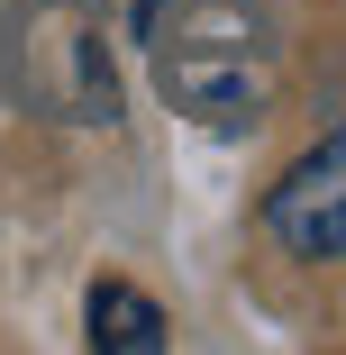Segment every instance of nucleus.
Returning <instances> with one entry per match:
<instances>
[{
    "instance_id": "20e7f679",
    "label": "nucleus",
    "mask_w": 346,
    "mask_h": 355,
    "mask_svg": "<svg viewBox=\"0 0 346 355\" xmlns=\"http://www.w3.org/2000/svg\"><path fill=\"white\" fill-rule=\"evenodd\" d=\"M92 346L101 355H164V310L137 282H92Z\"/></svg>"
},
{
    "instance_id": "f257e3e1",
    "label": "nucleus",
    "mask_w": 346,
    "mask_h": 355,
    "mask_svg": "<svg viewBox=\"0 0 346 355\" xmlns=\"http://www.w3.org/2000/svg\"><path fill=\"white\" fill-rule=\"evenodd\" d=\"M137 28H146V46H155L164 101L191 128L246 137L273 110V46H264L255 10H237V0H146Z\"/></svg>"
},
{
    "instance_id": "f03ea898",
    "label": "nucleus",
    "mask_w": 346,
    "mask_h": 355,
    "mask_svg": "<svg viewBox=\"0 0 346 355\" xmlns=\"http://www.w3.org/2000/svg\"><path fill=\"white\" fill-rule=\"evenodd\" d=\"M19 83L37 92V110L73 119V128H110L119 119V73H110V46L83 10H46L19 37Z\"/></svg>"
},
{
    "instance_id": "7ed1b4c3",
    "label": "nucleus",
    "mask_w": 346,
    "mask_h": 355,
    "mask_svg": "<svg viewBox=\"0 0 346 355\" xmlns=\"http://www.w3.org/2000/svg\"><path fill=\"white\" fill-rule=\"evenodd\" d=\"M264 228L310 264H346V128H328L319 146L264 191Z\"/></svg>"
}]
</instances>
